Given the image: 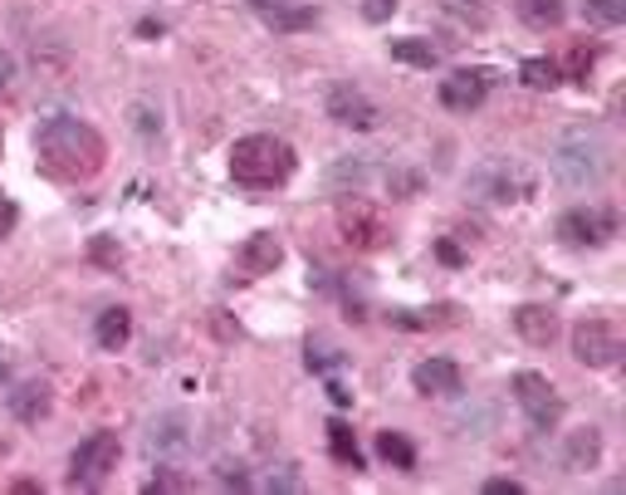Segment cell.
<instances>
[{
  "mask_svg": "<svg viewBox=\"0 0 626 495\" xmlns=\"http://www.w3.org/2000/svg\"><path fill=\"white\" fill-rule=\"evenodd\" d=\"M602 461V432L597 426H577L567 432V446H563V466L567 471H597Z\"/></svg>",
  "mask_w": 626,
  "mask_h": 495,
  "instance_id": "17",
  "label": "cell"
},
{
  "mask_svg": "<svg viewBox=\"0 0 626 495\" xmlns=\"http://www.w3.org/2000/svg\"><path fill=\"white\" fill-rule=\"evenodd\" d=\"M378 452H382V461H392L396 471H416V446L406 442L402 432H382L378 436Z\"/></svg>",
  "mask_w": 626,
  "mask_h": 495,
  "instance_id": "22",
  "label": "cell"
},
{
  "mask_svg": "<svg viewBox=\"0 0 626 495\" xmlns=\"http://www.w3.org/2000/svg\"><path fill=\"white\" fill-rule=\"evenodd\" d=\"M328 118L343 123V128H372V123H378V104H372L362 88L338 84L333 94H328Z\"/></svg>",
  "mask_w": 626,
  "mask_h": 495,
  "instance_id": "12",
  "label": "cell"
},
{
  "mask_svg": "<svg viewBox=\"0 0 626 495\" xmlns=\"http://www.w3.org/2000/svg\"><path fill=\"white\" fill-rule=\"evenodd\" d=\"M328 446H333V456L343 461V466L362 471V452H358V442H352V426L348 422H328Z\"/></svg>",
  "mask_w": 626,
  "mask_h": 495,
  "instance_id": "23",
  "label": "cell"
},
{
  "mask_svg": "<svg viewBox=\"0 0 626 495\" xmlns=\"http://www.w3.org/2000/svg\"><path fill=\"white\" fill-rule=\"evenodd\" d=\"M368 177H372V167H368V157H362V152L338 157V162L328 167V191H338V197H352V191L368 187Z\"/></svg>",
  "mask_w": 626,
  "mask_h": 495,
  "instance_id": "18",
  "label": "cell"
},
{
  "mask_svg": "<svg viewBox=\"0 0 626 495\" xmlns=\"http://www.w3.org/2000/svg\"><path fill=\"white\" fill-rule=\"evenodd\" d=\"M612 235H617V217L602 207H573L558 217V241L577 245V251H583V245H607Z\"/></svg>",
  "mask_w": 626,
  "mask_h": 495,
  "instance_id": "8",
  "label": "cell"
},
{
  "mask_svg": "<svg viewBox=\"0 0 626 495\" xmlns=\"http://www.w3.org/2000/svg\"><path fill=\"white\" fill-rule=\"evenodd\" d=\"M15 221H20V211H15V201L6 197V191H0V235H10L15 231Z\"/></svg>",
  "mask_w": 626,
  "mask_h": 495,
  "instance_id": "30",
  "label": "cell"
},
{
  "mask_svg": "<svg viewBox=\"0 0 626 495\" xmlns=\"http://www.w3.org/2000/svg\"><path fill=\"white\" fill-rule=\"evenodd\" d=\"M412 382H416L421 398H455V392L465 388V382H460V368H455L450 358H426V364H416Z\"/></svg>",
  "mask_w": 626,
  "mask_h": 495,
  "instance_id": "13",
  "label": "cell"
},
{
  "mask_svg": "<svg viewBox=\"0 0 626 495\" xmlns=\"http://www.w3.org/2000/svg\"><path fill=\"white\" fill-rule=\"evenodd\" d=\"M265 20L275 30H304V25H314V10H284V6H275V10H265Z\"/></svg>",
  "mask_w": 626,
  "mask_h": 495,
  "instance_id": "28",
  "label": "cell"
},
{
  "mask_svg": "<svg viewBox=\"0 0 626 495\" xmlns=\"http://www.w3.org/2000/svg\"><path fill=\"white\" fill-rule=\"evenodd\" d=\"M519 74H523V84L539 88V94H543V88H558V78H563V70H558L553 60H523Z\"/></svg>",
  "mask_w": 626,
  "mask_h": 495,
  "instance_id": "24",
  "label": "cell"
},
{
  "mask_svg": "<svg viewBox=\"0 0 626 495\" xmlns=\"http://www.w3.org/2000/svg\"><path fill=\"white\" fill-rule=\"evenodd\" d=\"M265 491H275V495H299V491H304L299 466H275V471L265 476Z\"/></svg>",
  "mask_w": 626,
  "mask_h": 495,
  "instance_id": "27",
  "label": "cell"
},
{
  "mask_svg": "<svg viewBox=\"0 0 626 495\" xmlns=\"http://www.w3.org/2000/svg\"><path fill=\"white\" fill-rule=\"evenodd\" d=\"M279 261H284V245H279L275 231H255L241 245V270H245V275H269Z\"/></svg>",
  "mask_w": 626,
  "mask_h": 495,
  "instance_id": "14",
  "label": "cell"
},
{
  "mask_svg": "<svg viewBox=\"0 0 626 495\" xmlns=\"http://www.w3.org/2000/svg\"><path fill=\"white\" fill-rule=\"evenodd\" d=\"M465 191L475 201H489V207H505V201H519L529 191V177L519 172L509 157H485L470 177H465Z\"/></svg>",
  "mask_w": 626,
  "mask_h": 495,
  "instance_id": "6",
  "label": "cell"
},
{
  "mask_svg": "<svg viewBox=\"0 0 626 495\" xmlns=\"http://www.w3.org/2000/svg\"><path fill=\"white\" fill-rule=\"evenodd\" d=\"M10 78H15V60H10V54H0V94L10 88Z\"/></svg>",
  "mask_w": 626,
  "mask_h": 495,
  "instance_id": "34",
  "label": "cell"
},
{
  "mask_svg": "<svg viewBox=\"0 0 626 495\" xmlns=\"http://www.w3.org/2000/svg\"><path fill=\"white\" fill-rule=\"evenodd\" d=\"M118 456H123V446H118V436H113V432L84 436V442L74 446V456H70V486L98 491L113 471H118Z\"/></svg>",
  "mask_w": 626,
  "mask_h": 495,
  "instance_id": "4",
  "label": "cell"
},
{
  "mask_svg": "<svg viewBox=\"0 0 626 495\" xmlns=\"http://www.w3.org/2000/svg\"><path fill=\"white\" fill-rule=\"evenodd\" d=\"M441 10H446L450 20H465V25H480V20L489 15V6L485 0H436Z\"/></svg>",
  "mask_w": 626,
  "mask_h": 495,
  "instance_id": "26",
  "label": "cell"
},
{
  "mask_svg": "<svg viewBox=\"0 0 626 495\" xmlns=\"http://www.w3.org/2000/svg\"><path fill=\"white\" fill-rule=\"evenodd\" d=\"M250 10H259V15H265V10H275V6H284V0H245Z\"/></svg>",
  "mask_w": 626,
  "mask_h": 495,
  "instance_id": "37",
  "label": "cell"
},
{
  "mask_svg": "<svg viewBox=\"0 0 626 495\" xmlns=\"http://www.w3.org/2000/svg\"><path fill=\"white\" fill-rule=\"evenodd\" d=\"M396 0H362V15L372 20V25H382V20H392Z\"/></svg>",
  "mask_w": 626,
  "mask_h": 495,
  "instance_id": "29",
  "label": "cell"
},
{
  "mask_svg": "<svg viewBox=\"0 0 626 495\" xmlns=\"http://www.w3.org/2000/svg\"><path fill=\"white\" fill-rule=\"evenodd\" d=\"M514 402H519V412L529 418L533 432H553L558 422H563V398L553 392V382L543 378V373H514Z\"/></svg>",
  "mask_w": 626,
  "mask_h": 495,
  "instance_id": "7",
  "label": "cell"
},
{
  "mask_svg": "<svg viewBox=\"0 0 626 495\" xmlns=\"http://www.w3.org/2000/svg\"><path fill=\"white\" fill-rule=\"evenodd\" d=\"M573 358L587 368H612L622 358V339L607 319H583L573 329Z\"/></svg>",
  "mask_w": 626,
  "mask_h": 495,
  "instance_id": "9",
  "label": "cell"
},
{
  "mask_svg": "<svg viewBox=\"0 0 626 495\" xmlns=\"http://www.w3.org/2000/svg\"><path fill=\"white\" fill-rule=\"evenodd\" d=\"M338 227H343V235L352 245H362V251H382L386 245V221L372 207H362V201L338 211Z\"/></svg>",
  "mask_w": 626,
  "mask_h": 495,
  "instance_id": "11",
  "label": "cell"
},
{
  "mask_svg": "<svg viewBox=\"0 0 626 495\" xmlns=\"http://www.w3.org/2000/svg\"><path fill=\"white\" fill-rule=\"evenodd\" d=\"M489 94V74L485 70H450L441 78V104L450 108V114H470V108H480Z\"/></svg>",
  "mask_w": 626,
  "mask_h": 495,
  "instance_id": "10",
  "label": "cell"
},
{
  "mask_svg": "<svg viewBox=\"0 0 626 495\" xmlns=\"http://www.w3.org/2000/svg\"><path fill=\"white\" fill-rule=\"evenodd\" d=\"M35 152H40V167L54 177H64V182H88V177L104 167V138H98L94 123L74 118V114H54L40 123L35 133Z\"/></svg>",
  "mask_w": 626,
  "mask_h": 495,
  "instance_id": "1",
  "label": "cell"
},
{
  "mask_svg": "<svg viewBox=\"0 0 626 495\" xmlns=\"http://www.w3.org/2000/svg\"><path fill=\"white\" fill-rule=\"evenodd\" d=\"M6 382H10V348L0 344V388H6Z\"/></svg>",
  "mask_w": 626,
  "mask_h": 495,
  "instance_id": "35",
  "label": "cell"
},
{
  "mask_svg": "<svg viewBox=\"0 0 626 495\" xmlns=\"http://www.w3.org/2000/svg\"><path fill=\"white\" fill-rule=\"evenodd\" d=\"M191 446H197V426H191L187 412H157L142 432V452L162 461V466H181L191 456Z\"/></svg>",
  "mask_w": 626,
  "mask_h": 495,
  "instance_id": "5",
  "label": "cell"
},
{
  "mask_svg": "<svg viewBox=\"0 0 626 495\" xmlns=\"http://www.w3.org/2000/svg\"><path fill=\"white\" fill-rule=\"evenodd\" d=\"M514 10L529 30H558L563 25V0H519Z\"/></svg>",
  "mask_w": 626,
  "mask_h": 495,
  "instance_id": "20",
  "label": "cell"
},
{
  "mask_svg": "<svg viewBox=\"0 0 626 495\" xmlns=\"http://www.w3.org/2000/svg\"><path fill=\"white\" fill-rule=\"evenodd\" d=\"M94 339H98V348H108V354H118L123 344L132 339V314L128 309H104L98 314V324H94Z\"/></svg>",
  "mask_w": 626,
  "mask_h": 495,
  "instance_id": "19",
  "label": "cell"
},
{
  "mask_svg": "<svg viewBox=\"0 0 626 495\" xmlns=\"http://www.w3.org/2000/svg\"><path fill=\"white\" fill-rule=\"evenodd\" d=\"M132 118H138V128H142V133H157V128H162V118H152V108H142V104L132 108Z\"/></svg>",
  "mask_w": 626,
  "mask_h": 495,
  "instance_id": "33",
  "label": "cell"
},
{
  "mask_svg": "<svg viewBox=\"0 0 626 495\" xmlns=\"http://www.w3.org/2000/svg\"><path fill=\"white\" fill-rule=\"evenodd\" d=\"M485 495H523L519 481H485Z\"/></svg>",
  "mask_w": 626,
  "mask_h": 495,
  "instance_id": "32",
  "label": "cell"
},
{
  "mask_svg": "<svg viewBox=\"0 0 626 495\" xmlns=\"http://www.w3.org/2000/svg\"><path fill=\"white\" fill-rule=\"evenodd\" d=\"M549 162H553V177H558L563 187L592 191V187L607 182V172H612V148H607V138H602L597 128L577 123V128L558 133Z\"/></svg>",
  "mask_w": 626,
  "mask_h": 495,
  "instance_id": "2",
  "label": "cell"
},
{
  "mask_svg": "<svg viewBox=\"0 0 626 495\" xmlns=\"http://www.w3.org/2000/svg\"><path fill=\"white\" fill-rule=\"evenodd\" d=\"M392 60L416 64V70H436L441 50H436L431 40H421V35H406V40H392Z\"/></svg>",
  "mask_w": 626,
  "mask_h": 495,
  "instance_id": "21",
  "label": "cell"
},
{
  "mask_svg": "<svg viewBox=\"0 0 626 495\" xmlns=\"http://www.w3.org/2000/svg\"><path fill=\"white\" fill-rule=\"evenodd\" d=\"M231 177L241 187H279L294 177V148L275 133H250L231 148Z\"/></svg>",
  "mask_w": 626,
  "mask_h": 495,
  "instance_id": "3",
  "label": "cell"
},
{
  "mask_svg": "<svg viewBox=\"0 0 626 495\" xmlns=\"http://www.w3.org/2000/svg\"><path fill=\"white\" fill-rule=\"evenodd\" d=\"M441 261H450V265H460V251H455L450 241H441Z\"/></svg>",
  "mask_w": 626,
  "mask_h": 495,
  "instance_id": "36",
  "label": "cell"
},
{
  "mask_svg": "<svg viewBox=\"0 0 626 495\" xmlns=\"http://www.w3.org/2000/svg\"><path fill=\"white\" fill-rule=\"evenodd\" d=\"M514 329H519V339H523V344L549 348V344H553V334H558V314H553V309H543V305H519V309H514Z\"/></svg>",
  "mask_w": 626,
  "mask_h": 495,
  "instance_id": "15",
  "label": "cell"
},
{
  "mask_svg": "<svg viewBox=\"0 0 626 495\" xmlns=\"http://www.w3.org/2000/svg\"><path fill=\"white\" fill-rule=\"evenodd\" d=\"M592 60H597V54H592V50H583V44H577V50H573V60H567V64H573V78H583V84H587V70H592Z\"/></svg>",
  "mask_w": 626,
  "mask_h": 495,
  "instance_id": "31",
  "label": "cell"
},
{
  "mask_svg": "<svg viewBox=\"0 0 626 495\" xmlns=\"http://www.w3.org/2000/svg\"><path fill=\"white\" fill-rule=\"evenodd\" d=\"M6 408L15 412L20 422H40L44 412H50V382L30 378V382H20V388H10L6 392Z\"/></svg>",
  "mask_w": 626,
  "mask_h": 495,
  "instance_id": "16",
  "label": "cell"
},
{
  "mask_svg": "<svg viewBox=\"0 0 626 495\" xmlns=\"http://www.w3.org/2000/svg\"><path fill=\"white\" fill-rule=\"evenodd\" d=\"M583 15L592 20V25H622L626 20V0H583Z\"/></svg>",
  "mask_w": 626,
  "mask_h": 495,
  "instance_id": "25",
  "label": "cell"
}]
</instances>
